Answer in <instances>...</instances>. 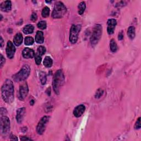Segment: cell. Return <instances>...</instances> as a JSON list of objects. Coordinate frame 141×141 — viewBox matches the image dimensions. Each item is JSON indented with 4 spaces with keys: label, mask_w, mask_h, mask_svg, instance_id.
I'll return each instance as SVG.
<instances>
[{
    "label": "cell",
    "mask_w": 141,
    "mask_h": 141,
    "mask_svg": "<svg viewBox=\"0 0 141 141\" xmlns=\"http://www.w3.org/2000/svg\"><path fill=\"white\" fill-rule=\"evenodd\" d=\"M1 95L3 100L8 104L14 100V86L10 79H7L1 87Z\"/></svg>",
    "instance_id": "1"
},
{
    "label": "cell",
    "mask_w": 141,
    "mask_h": 141,
    "mask_svg": "<svg viewBox=\"0 0 141 141\" xmlns=\"http://www.w3.org/2000/svg\"><path fill=\"white\" fill-rule=\"evenodd\" d=\"M65 83V76L62 70L59 69L54 74L53 87L54 92L57 95L59 94L60 89Z\"/></svg>",
    "instance_id": "2"
},
{
    "label": "cell",
    "mask_w": 141,
    "mask_h": 141,
    "mask_svg": "<svg viewBox=\"0 0 141 141\" xmlns=\"http://www.w3.org/2000/svg\"><path fill=\"white\" fill-rule=\"evenodd\" d=\"M30 73V68L29 65H25L22 67L21 70L16 74H14L12 78L16 82L24 81L29 77Z\"/></svg>",
    "instance_id": "3"
},
{
    "label": "cell",
    "mask_w": 141,
    "mask_h": 141,
    "mask_svg": "<svg viewBox=\"0 0 141 141\" xmlns=\"http://www.w3.org/2000/svg\"><path fill=\"white\" fill-rule=\"evenodd\" d=\"M67 12L66 7L62 2H57L55 4L54 9L52 13L53 18H61Z\"/></svg>",
    "instance_id": "4"
},
{
    "label": "cell",
    "mask_w": 141,
    "mask_h": 141,
    "mask_svg": "<svg viewBox=\"0 0 141 141\" xmlns=\"http://www.w3.org/2000/svg\"><path fill=\"white\" fill-rule=\"evenodd\" d=\"M102 27L101 24H96L93 29V33L91 37V44L92 46H95L100 40L102 35Z\"/></svg>",
    "instance_id": "5"
},
{
    "label": "cell",
    "mask_w": 141,
    "mask_h": 141,
    "mask_svg": "<svg viewBox=\"0 0 141 141\" xmlns=\"http://www.w3.org/2000/svg\"><path fill=\"white\" fill-rule=\"evenodd\" d=\"M81 30V25H72L70 29L69 40L70 43L74 44L77 43L78 35Z\"/></svg>",
    "instance_id": "6"
},
{
    "label": "cell",
    "mask_w": 141,
    "mask_h": 141,
    "mask_svg": "<svg viewBox=\"0 0 141 141\" xmlns=\"http://www.w3.org/2000/svg\"><path fill=\"white\" fill-rule=\"evenodd\" d=\"M10 131V121L8 117L3 116L1 117L0 132L3 136H6Z\"/></svg>",
    "instance_id": "7"
},
{
    "label": "cell",
    "mask_w": 141,
    "mask_h": 141,
    "mask_svg": "<svg viewBox=\"0 0 141 141\" xmlns=\"http://www.w3.org/2000/svg\"><path fill=\"white\" fill-rule=\"evenodd\" d=\"M50 117L45 116L42 117L36 126V132L39 134H43L45 132L46 127L49 121Z\"/></svg>",
    "instance_id": "8"
},
{
    "label": "cell",
    "mask_w": 141,
    "mask_h": 141,
    "mask_svg": "<svg viewBox=\"0 0 141 141\" xmlns=\"http://www.w3.org/2000/svg\"><path fill=\"white\" fill-rule=\"evenodd\" d=\"M29 92V88L26 82L23 83L20 87V91H19V99L21 100H24Z\"/></svg>",
    "instance_id": "9"
},
{
    "label": "cell",
    "mask_w": 141,
    "mask_h": 141,
    "mask_svg": "<svg viewBox=\"0 0 141 141\" xmlns=\"http://www.w3.org/2000/svg\"><path fill=\"white\" fill-rule=\"evenodd\" d=\"M16 52V48L15 45L12 43L11 41H8L7 42V44L6 46V54L7 57L12 59L13 58Z\"/></svg>",
    "instance_id": "10"
},
{
    "label": "cell",
    "mask_w": 141,
    "mask_h": 141,
    "mask_svg": "<svg viewBox=\"0 0 141 141\" xmlns=\"http://www.w3.org/2000/svg\"><path fill=\"white\" fill-rule=\"evenodd\" d=\"M117 24V21L115 19H109L107 21V33L109 35H111L114 33L116 25Z\"/></svg>",
    "instance_id": "11"
},
{
    "label": "cell",
    "mask_w": 141,
    "mask_h": 141,
    "mask_svg": "<svg viewBox=\"0 0 141 141\" xmlns=\"http://www.w3.org/2000/svg\"><path fill=\"white\" fill-rule=\"evenodd\" d=\"M25 113V108L22 107L17 110V115H16V120L18 124H21L24 119Z\"/></svg>",
    "instance_id": "12"
},
{
    "label": "cell",
    "mask_w": 141,
    "mask_h": 141,
    "mask_svg": "<svg viewBox=\"0 0 141 141\" xmlns=\"http://www.w3.org/2000/svg\"><path fill=\"white\" fill-rule=\"evenodd\" d=\"M86 107L83 105H79L75 107L73 111V114L76 117H81L85 111Z\"/></svg>",
    "instance_id": "13"
},
{
    "label": "cell",
    "mask_w": 141,
    "mask_h": 141,
    "mask_svg": "<svg viewBox=\"0 0 141 141\" xmlns=\"http://www.w3.org/2000/svg\"><path fill=\"white\" fill-rule=\"evenodd\" d=\"M22 55L25 59H32L35 56V53L33 50L27 48L23 50Z\"/></svg>",
    "instance_id": "14"
},
{
    "label": "cell",
    "mask_w": 141,
    "mask_h": 141,
    "mask_svg": "<svg viewBox=\"0 0 141 141\" xmlns=\"http://www.w3.org/2000/svg\"><path fill=\"white\" fill-rule=\"evenodd\" d=\"M1 10L3 12H9L11 10L12 3L10 1H5L1 3L0 5Z\"/></svg>",
    "instance_id": "15"
},
{
    "label": "cell",
    "mask_w": 141,
    "mask_h": 141,
    "mask_svg": "<svg viewBox=\"0 0 141 141\" xmlns=\"http://www.w3.org/2000/svg\"><path fill=\"white\" fill-rule=\"evenodd\" d=\"M23 40V37L22 34L19 33L16 34L15 37H14V39H13L14 44L17 46H20L22 44Z\"/></svg>",
    "instance_id": "16"
},
{
    "label": "cell",
    "mask_w": 141,
    "mask_h": 141,
    "mask_svg": "<svg viewBox=\"0 0 141 141\" xmlns=\"http://www.w3.org/2000/svg\"><path fill=\"white\" fill-rule=\"evenodd\" d=\"M44 37L43 32L41 31H37L35 36V41L38 44H42L44 43Z\"/></svg>",
    "instance_id": "17"
},
{
    "label": "cell",
    "mask_w": 141,
    "mask_h": 141,
    "mask_svg": "<svg viewBox=\"0 0 141 141\" xmlns=\"http://www.w3.org/2000/svg\"><path fill=\"white\" fill-rule=\"evenodd\" d=\"M34 29V27L33 25L31 24H28V25H25L24 28H23V31L25 34H29L33 33Z\"/></svg>",
    "instance_id": "18"
},
{
    "label": "cell",
    "mask_w": 141,
    "mask_h": 141,
    "mask_svg": "<svg viewBox=\"0 0 141 141\" xmlns=\"http://www.w3.org/2000/svg\"><path fill=\"white\" fill-rule=\"evenodd\" d=\"M53 60L49 56H46L44 60L43 64L46 67H51L53 65Z\"/></svg>",
    "instance_id": "19"
},
{
    "label": "cell",
    "mask_w": 141,
    "mask_h": 141,
    "mask_svg": "<svg viewBox=\"0 0 141 141\" xmlns=\"http://www.w3.org/2000/svg\"><path fill=\"white\" fill-rule=\"evenodd\" d=\"M127 35L130 39L131 40H133L135 37V28L133 26L129 27L128 31H127Z\"/></svg>",
    "instance_id": "20"
},
{
    "label": "cell",
    "mask_w": 141,
    "mask_h": 141,
    "mask_svg": "<svg viewBox=\"0 0 141 141\" xmlns=\"http://www.w3.org/2000/svg\"><path fill=\"white\" fill-rule=\"evenodd\" d=\"M110 48L112 52L115 53L117 50V45L115 40L114 39H112L110 43Z\"/></svg>",
    "instance_id": "21"
},
{
    "label": "cell",
    "mask_w": 141,
    "mask_h": 141,
    "mask_svg": "<svg viewBox=\"0 0 141 141\" xmlns=\"http://www.w3.org/2000/svg\"><path fill=\"white\" fill-rule=\"evenodd\" d=\"M86 3L84 2H82L79 4L78 5V14L80 15H82V14L84 13V12L85 11L86 9Z\"/></svg>",
    "instance_id": "22"
},
{
    "label": "cell",
    "mask_w": 141,
    "mask_h": 141,
    "mask_svg": "<svg viewBox=\"0 0 141 141\" xmlns=\"http://www.w3.org/2000/svg\"><path fill=\"white\" fill-rule=\"evenodd\" d=\"M39 78L40 79L41 83L43 84V85H44V84H45V83L46 82V79H47L46 73L43 72H41L40 73Z\"/></svg>",
    "instance_id": "23"
},
{
    "label": "cell",
    "mask_w": 141,
    "mask_h": 141,
    "mask_svg": "<svg viewBox=\"0 0 141 141\" xmlns=\"http://www.w3.org/2000/svg\"><path fill=\"white\" fill-rule=\"evenodd\" d=\"M50 14V8L48 7H45L42 10L41 15L44 18H47L49 17Z\"/></svg>",
    "instance_id": "24"
},
{
    "label": "cell",
    "mask_w": 141,
    "mask_h": 141,
    "mask_svg": "<svg viewBox=\"0 0 141 141\" xmlns=\"http://www.w3.org/2000/svg\"><path fill=\"white\" fill-rule=\"evenodd\" d=\"M34 40L31 36H27L25 38L24 40V43L25 45H31L34 44Z\"/></svg>",
    "instance_id": "25"
},
{
    "label": "cell",
    "mask_w": 141,
    "mask_h": 141,
    "mask_svg": "<svg viewBox=\"0 0 141 141\" xmlns=\"http://www.w3.org/2000/svg\"><path fill=\"white\" fill-rule=\"evenodd\" d=\"M46 53V49L44 46H39L37 50V54H38L40 56H43Z\"/></svg>",
    "instance_id": "26"
},
{
    "label": "cell",
    "mask_w": 141,
    "mask_h": 141,
    "mask_svg": "<svg viewBox=\"0 0 141 141\" xmlns=\"http://www.w3.org/2000/svg\"><path fill=\"white\" fill-rule=\"evenodd\" d=\"M37 27L41 30L45 29L46 28V22L44 21H41L37 23Z\"/></svg>",
    "instance_id": "27"
},
{
    "label": "cell",
    "mask_w": 141,
    "mask_h": 141,
    "mask_svg": "<svg viewBox=\"0 0 141 141\" xmlns=\"http://www.w3.org/2000/svg\"><path fill=\"white\" fill-rule=\"evenodd\" d=\"M41 60H42L41 56L39 55L38 54H36L35 56V63H36V65H39L41 63Z\"/></svg>",
    "instance_id": "28"
},
{
    "label": "cell",
    "mask_w": 141,
    "mask_h": 141,
    "mask_svg": "<svg viewBox=\"0 0 141 141\" xmlns=\"http://www.w3.org/2000/svg\"><path fill=\"white\" fill-rule=\"evenodd\" d=\"M103 93H104V91H103L102 89H99L97 91L96 94H95V98H100L102 95Z\"/></svg>",
    "instance_id": "29"
},
{
    "label": "cell",
    "mask_w": 141,
    "mask_h": 141,
    "mask_svg": "<svg viewBox=\"0 0 141 141\" xmlns=\"http://www.w3.org/2000/svg\"><path fill=\"white\" fill-rule=\"evenodd\" d=\"M134 129L136 130H138L140 128V117H138L137 121L136 122V124L134 125Z\"/></svg>",
    "instance_id": "30"
},
{
    "label": "cell",
    "mask_w": 141,
    "mask_h": 141,
    "mask_svg": "<svg viewBox=\"0 0 141 141\" xmlns=\"http://www.w3.org/2000/svg\"><path fill=\"white\" fill-rule=\"evenodd\" d=\"M37 19V16L36 15V13H33L32 15L31 16V18H30V20L32 22H35Z\"/></svg>",
    "instance_id": "31"
},
{
    "label": "cell",
    "mask_w": 141,
    "mask_h": 141,
    "mask_svg": "<svg viewBox=\"0 0 141 141\" xmlns=\"http://www.w3.org/2000/svg\"><path fill=\"white\" fill-rule=\"evenodd\" d=\"M5 61H6L5 59L4 58L2 55H1V62H0V66H1V68L3 67V65L5 63Z\"/></svg>",
    "instance_id": "32"
},
{
    "label": "cell",
    "mask_w": 141,
    "mask_h": 141,
    "mask_svg": "<svg viewBox=\"0 0 141 141\" xmlns=\"http://www.w3.org/2000/svg\"><path fill=\"white\" fill-rule=\"evenodd\" d=\"M0 111H1V116H4L6 113H7V111L6 109H4L3 107H1V109H0Z\"/></svg>",
    "instance_id": "33"
},
{
    "label": "cell",
    "mask_w": 141,
    "mask_h": 141,
    "mask_svg": "<svg viewBox=\"0 0 141 141\" xmlns=\"http://www.w3.org/2000/svg\"><path fill=\"white\" fill-rule=\"evenodd\" d=\"M10 139H11V140H18V138L16 137V136L13 135V134H11V135L10 136Z\"/></svg>",
    "instance_id": "34"
},
{
    "label": "cell",
    "mask_w": 141,
    "mask_h": 141,
    "mask_svg": "<svg viewBox=\"0 0 141 141\" xmlns=\"http://www.w3.org/2000/svg\"><path fill=\"white\" fill-rule=\"evenodd\" d=\"M124 37V35H123V32H120V33L119 34V36H118V38L120 40H123Z\"/></svg>",
    "instance_id": "35"
},
{
    "label": "cell",
    "mask_w": 141,
    "mask_h": 141,
    "mask_svg": "<svg viewBox=\"0 0 141 141\" xmlns=\"http://www.w3.org/2000/svg\"><path fill=\"white\" fill-rule=\"evenodd\" d=\"M21 140H31V139L29 138H28L27 137H25V136H24V137H21Z\"/></svg>",
    "instance_id": "36"
},
{
    "label": "cell",
    "mask_w": 141,
    "mask_h": 141,
    "mask_svg": "<svg viewBox=\"0 0 141 141\" xmlns=\"http://www.w3.org/2000/svg\"><path fill=\"white\" fill-rule=\"evenodd\" d=\"M0 44H1V48H2L3 46V44H4V42H3V38L1 36V40H0Z\"/></svg>",
    "instance_id": "37"
},
{
    "label": "cell",
    "mask_w": 141,
    "mask_h": 141,
    "mask_svg": "<svg viewBox=\"0 0 141 141\" xmlns=\"http://www.w3.org/2000/svg\"><path fill=\"white\" fill-rule=\"evenodd\" d=\"M30 104L31 105H33L34 104V100H31L30 101Z\"/></svg>",
    "instance_id": "38"
},
{
    "label": "cell",
    "mask_w": 141,
    "mask_h": 141,
    "mask_svg": "<svg viewBox=\"0 0 141 141\" xmlns=\"http://www.w3.org/2000/svg\"><path fill=\"white\" fill-rule=\"evenodd\" d=\"M47 3H51V1H46Z\"/></svg>",
    "instance_id": "39"
}]
</instances>
